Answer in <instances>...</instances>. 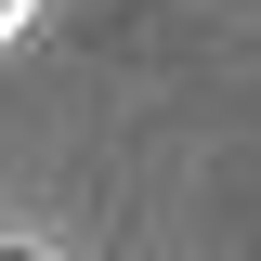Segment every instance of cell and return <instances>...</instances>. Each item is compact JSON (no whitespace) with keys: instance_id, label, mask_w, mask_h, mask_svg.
Instances as JSON below:
<instances>
[{"instance_id":"7a4b0ae2","label":"cell","mask_w":261,"mask_h":261,"mask_svg":"<svg viewBox=\"0 0 261 261\" xmlns=\"http://www.w3.org/2000/svg\"><path fill=\"white\" fill-rule=\"evenodd\" d=\"M0 261H39V248H0Z\"/></svg>"},{"instance_id":"6da1fadb","label":"cell","mask_w":261,"mask_h":261,"mask_svg":"<svg viewBox=\"0 0 261 261\" xmlns=\"http://www.w3.org/2000/svg\"><path fill=\"white\" fill-rule=\"evenodd\" d=\"M27 13H39V0H0V39H27Z\"/></svg>"}]
</instances>
